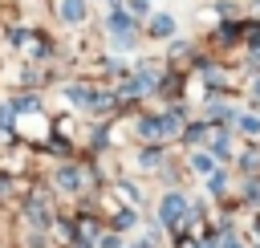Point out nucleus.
<instances>
[{
    "mask_svg": "<svg viewBox=\"0 0 260 248\" xmlns=\"http://www.w3.org/2000/svg\"><path fill=\"white\" fill-rule=\"evenodd\" d=\"M191 163H195V171H207V167H211V159H207V154H195Z\"/></svg>",
    "mask_w": 260,
    "mask_h": 248,
    "instance_id": "nucleus-8",
    "label": "nucleus"
},
{
    "mask_svg": "<svg viewBox=\"0 0 260 248\" xmlns=\"http://www.w3.org/2000/svg\"><path fill=\"white\" fill-rule=\"evenodd\" d=\"M57 183H61L65 191H73V187H77V171H73V167H65V171L57 175Z\"/></svg>",
    "mask_w": 260,
    "mask_h": 248,
    "instance_id": "nucleus-5",
    "label": "nucleus"
},
{
    "mask_svg": "<svg viewBox=\"0 0 260 248\" xmlns=\"http://www.w3.org/2000/svg\"><path fill=\"white\" fill-rule=\"evenodd\" d=\"M150 33H154V37H167V33H175V20H171L167 12H158V16L150 20Z\"/></svg>",
    "mask_w": 260,
    "mask_h": 248,
    "instance_id": "nucleus-4",
    "label": "nucleus"
},
{
    "mask_svg": "<svg viewBox=\"0 0 260 248\" xmlns=\"http://www.w3.org/2000/svg\"><path fill=\"white\" fill-rule=\"evenodd\" d=\"M28 220H37V224H45V207H41V203H28Z\"/></svg>",
    "mask_w": 260,
    "mask_h": 248,
    "instance_id": "nucleus-7",
    "label": "nucleus"
},
{
    "mask_svg": "<svg viewBox=\"0 0 260 248\" xmlns=\"http://www.w3.org/2000/svg\"><path fill=\"white\" fill-rule=\"evenodd\" d=\"M110 33H114V41H118V45H130V37H134V20L118 8V12L110 16Z\"/></svg>",
    "mask_w": 260,
    "mask_h": 248,
    "instance_id": "nucleus-1",
    "label": "nucleus"
},
{
    "mask_svg": "<svg viewBox=\"0 0 260 248\" xmlns=\"http://www.w3.org/2000/svg\"><path fill=\"white\" fill-rule=\"evenodd\" d=\"M211 154H219V159L228 154V138H223V134H215V138H211Z\"/></svg>",
    "mask_w": 260,
    "mask_h": 248,
    "instance_id": "nucleus-6",
    "label": "nucleus"
},
{
    "mask_svg": "<svg viewBox=\"0 0 260 248\" xmlns=\"http://www.w3.org/2000/svg\"><path fill=\"white\" fill-rule=\"evenodd\" d=\"M183 207H187V199H183V195H175V191H171V195H167V199H162V211H158V220H162V224H175V220H179V215H183Z\"/></svg>",
    "mask_w": 260,
    "mask_h": 248,
    "instance_id": "nucleus-2",
    "label": "nucleus"
},
{
    "mask_svg": "<svg viewBox=\"0 0 260 248\" xmlns=\"http://www.w3.org/2000/svg\"><path fill=\"white\" fill-rule=\"evenodd\" d=\"M244 130L248 134H260V118H244Z\"/></svg>",
    "mask_w": 260,
    "mask_h": 248,
    "instance_id": "nucleus-9",
    "label": "nucleus"
},
{
    "mask_svg": "<svg viewBox=\"0 0 260 248\" xmlns=\"http://www.w3.org/2000/svg\"><path fill=\"white\" fill-rule=\"evenodd\" d=\"M223 248H236V240H223Z\"/></svg>",
    "mask_w": 260,
    "mask_h": 248,
    "instance_id": "nucleus-10",
    "label": "nucleus"
},
{
    "mask_svg": "<svg viewBox=\"0 0 260 248\" xmlns=\"http://www.w3.org/2000/svg\"><path fill=\"white\" fill-rule=\"evenodd\" d=\"M61 16H65L69 24H77V20L85 16V4H81V0H61Z\"/></svg>",
    "mask_w": 260,
    "mask_h": 248,
    "instance_id": "nucleus-3",
    "label": "nucleus"
}]
</instances>
